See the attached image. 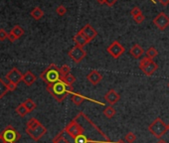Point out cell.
I'll use <instances>...</instances> for the list:
<instances>
[{
    "label": "cell",
    "instance_id": "6da1fadb",
    "mask_svg": "<svg viewBox=\"0 0 169 143\" xmlns=\"http://www.w3.org/2000/svg\"><path fill=\"white\" fill-rule=\"evenodd\" d=\"M75 143H125L123 140L112 142L102 129L81 111L64 128Z\"/></svg>",
    "mask_w": 169,
    "mask_h": 143
},
{
    "label": "cell",
    "instance_id": "7a4b0ae2",
    "mask_svg": "<svg viewBox=\"0 0 169 143\" xmlns=\"http://www.w3.org/2000/svg\"><path fill=\"white\" fill-rule=\"evenodd\" d=\"M46 90L58 102L64 101L69 93L74 92V87L66 85L62 81H57L52 85H48Z\"/></svg>",
    "mask_w": 169,
    "mask_h": 143
},
{
    "label": "cell",
    "instance_id": "3957f363",
    "mask_svg": "<svg viewBox=\"0 0 169 143\" xmlns=\"http://www.w3.org/2000/svg\"><path fill=\"white\" fill-rule=\"evenodd\" d=\"M41 80L45 81L47 86L55 84L57 81H61V72H60V68L57 67L55 64H51L49 67L44 70L40 75Z\"/></svg>",
    "mask_w": 169,
    "mask_h": 143
},
{
    "label": "cell",
    "instance_id": "277c9868",
    "mask_svg": "<svg viewBox=\"0 0 169 143\" xmlns=\"http://www.w3.org/2000/svg\"><path fill=\"white\" fill-rule=\"evenodd\" d=\"M149 132L156 137L157 139H161V137L167 132V124L160 117H157L154 119V121H152V123L149 124L148 126Z\"/></svg>",
    "mask_w": 169,
    "mask_h": 143
},
{
    "label": "cell",
    "instance_id": "5b68a950",
    "mask_svg": "<svg viewBox=\"0 0 169 143\" xmlns=\"http://www.w3.org/2000/svg\"><path fill=\"white\" fill-rule=\"evenodd\" d=\"M139 69L145 76H150L157 71L158 65L152 59L148 57H144L141 59V61L139 63Z\"/></svg>",
    "mask_w": 169,
    "mask_h": 143
},
{
    "label": "cell",
    "instance_id": "8992f818",
    "mask_svg": "<svg viewBox=\"0 0 169 143\" xmlns=\"http://www.w3.org/2000/svg\"><path fill=\"white\" fill-rule=\"evenodd\" d=\"M3 137L6 143H16L20 138L21 134L16 130L12 125H8L2 131Z\"/></svg>",
    "mask_w": 169,
    "mask_h": 143
},
{
    "label": "cell",
    "instance_id": "52a82bcc",
    "mask_svg": "<svg viewBox=\"0 0 169 143\" xmlns=\"http://www.w3.org/2000/svg\"><path fill=\"white\" fill-rule=\"evenodd\" d=\"M26 133L34 141H39L47 133V128L42 123H39L34 128H26Z\"/></svg>",
    "mask_w": 169,
    "mask_h": 143
},
{
    "label": "cell",
    "instance_id": "ba28073f",
    "mask_svg": "<svg viewBox=\"0 0 169 143\" xmlns=\"http://www.w3.org/2000/svg\"><path fill=\"white\" fill-rule=\"evenodd\" d=\"M68 55H69V57L72 59L75 63L79 64V63H81V62L86 58L87 53H86V51L84 50L83 47H80V46L76 45V46H74V47L69 51Z\"/></svg>",
    "mask_w": 169,
    "mask_h": 143
},
{
    "label": "cell",
    "instance_id": "9c48e42d",
    "mask_svg": "<svg viewBox=\"0 0 169 143\" xmlns=\"http://www.w3.org/2000/svg\"><path fill=\"white\" fill-rule=\"evenodd\" d=\"M107 51L113 59H118L125 52V48L118 41H113L107 48Z\"/></svg>",
    "mask_w": 169,
    "mask_h": 143
},
{
    "label": "cell",
    "instance_id": "30bf717a",
    "mask_svg": "<svg viewBox=\"0 0 169 143\" xmlns=\"http://www.w3.org/2000/svg\"><path fill=\"white\" fill-rule=\"evenodd\" d=\"M22 78H23V74L21 73L17 68H13L8 72V74L6 75V78L3 80H5L4 81L6 82V84L7 82H13L15 85H18L19 82L22 81Z\"/></svg>",
    "mask_w": 169,
    "mask_h": 143
},
{
    "label": "cell",
    "instance_id": "8fae6325",
    "mask_svg": "<svg viewBox=\"0 0 169 143\" xmlns=\"http://www.w3.org/2000/svg\"><path fill=\"white\" fill-rule=\"evenodd\" d=\"M153 24L157 27L160 31H164L169 26V17L166 13L160 12L156 17L153 19Z\"/></svg>",
    "mask_w": 169,
    "mask_h": 143
},
{
    "label": "cell",
    "instance_id": "7c38bea8",
    "mask_svg": "<svg viewBox=\"0 0 169 143\" xmlns=\"http://www.w3.org/2000/svg\"><path fill=\"white\" fill-rule=\"evenodd\" d=\"M81 31L84 33V35L86 36L87 39L89 40V42L92 41V40H94L95 38L97 36V30H96L91 24H87V25H85V26L83 27V29H82Z\"/></svg>",
    "mask_w": 169,
    "mask_h": 143
},
{
    "label": "cell",
    "instance_id": "4fadbf2b",
    "mask_svg": "<svg viewBox=\"0 0 169 143\" xmlns=\"http://www.w3.org/2000/svg\"><path fill=\"white\" fill-rule=\"evenodd\" d=\"M105 100L111 104V106H113L117 102H118V101L121 100V96L114 91V90H110L106 95H105Z\"/></svg>",
    "mask_w": 169,
    "mask_h": 143
},
{
    "label": "cell",
    "instance_id": "5bb4252c",
    "mask_svg": "<svg viewBox=\"0 0 169 143\" xmlns=\"http://www.w3.org/2000/svg\"><path fill=\"white\" fill-rule=\"evenodd\" d=\"M87 80H88L92 86H97L102 81V76L97 71H92L90 74L87 75Z\"/></svg>",
    "mask_w": 169,
    "mask_h": 143
},
{
    "label": "cell",
    "instance_id": "9a60e30c",
    "mask_svg": "<svg viewBox=\"0 0 169 143\" xmlns=\"http://www.w3.org/2000/svg\"><path fill=\"white\" fill-rule=\"evenodd\" d=\"M73 40L76 43V45L80 46V47H84V46H86L87 44L89 43V40L87 39L86 36L84 35V33L82 32V31H79L77 34L74 36Z\"/></svg>",
    "mask_w": 169,
    "mask_h": 143
},
{
    "label": "cell",
    "instance_id": "2e32d148",
    "mask_svg": "<svg viewBox=\"0 0 169 143\" xmlns=\"http://www.w3.org/2000/svg\"><path fill=\"white\" fill-rule=\"evenodd\" d=\"M129 54L132 55L133 59H139L144 54V51L139 44H134V45L132 47V49H130Z\"/></svg>",
    "mask_w": 169,
    "mask_h": 143
},
{
    "label": "cell",
    "instance_id": "e0dca14e",
    "mask_svg": "<svg viewBox=\"0 0 169 143\" xmlns=\"http://www.w3.org/2000/svg\"><path fill=\"white\" fill-rule=\"evenodd\" d=\"M36 81V76L32 73L31 71H27L25 74H23V78H22V81H24V84L26 86H32Z\"/></svg>",
    "mask_w": 169,
    "mask_h": 143
},
{
    "label": "cell",
    "instance_id": "ac0fdd59",
    "mask_svg": "<svg viewBox=\"0 0 169 143\" xmlns=\"http://www.w3.org/2000/svg\"><path fill=\"white\" fill-rule=\"evenodd\" d=\"M71 100H72V101H73V103L75 104V106H81V104L83 103L85 101H87V100H89L91 101H95L91 100V98L86 97L83 95H80V93H74V92H73V95H72V97H71Z\"/></svg>",
    "mask_w": 169,
    "mask_h": 143
},
{
    "label": "cell",
    "instance_id": "d6986e66",
    "mask_svg": "<svg viewBox=\"0 0 169 143\" xmlns=\"http://www.w3.org/2000/svg\"><path fill=\"white\" fill-rule=\"evenodd\" d=\"M30 14L35 20H40L43 16H44V12H43V10L39 7H35L33 10L31 11Z\"/></svg>",
    "mask_w": 169,
    "mask_h": 143
},
{
    "label": "cell",
    "instance_id": "ffe728a7",
    "mask_svg": "<svg viewBox=\"0 0 169 143\" xmlns=\"http://www.w3.org/2000/svg\"><path fill=\"white\" fill-rule=\"evenodd\" d=\"M116 114H117V111L112 106H107V107H106L105 109H103V115H105V116L107 117V118H112Z\"/></svg>",
    "mask_w": 169,
    "mask_h": 143
},
{
    "label": "cell",
    "instance_id": "44dd1931",
    "mask_svg": "<svg viewBox=\"0 0 169 143\" xmlns=\"http://www.w3.org/2000/svg\"><path fill=\"white\" fill-rule=\"evenodd\" d=\"M15 111H16V113H17L19 116H21V117H24L27 113H29V111L26 108V106H24V103L19 104V106L16 107Z\"/></svg>",
    "mask_w": 169,
    "mask_h": 143
},
{
    "label": "cell",
    "instance_id": "7402d4cb",
    "mask_svg": "<svg viewBox=\"0 0 169 143\" xmlns=\"http://www.w3.org/2000/svg\"><path fill=\"white\" fill-rule=\"evenodd\" d=\"M9 91L8 86L3 79H0V98H2Z\"/></svg>",
    "mask_w": 169,
    "mask_h": 143
},
{
    "label": "cell",
    "instance_id": "603a6c76",
    "mask_svg": "<svg viewBox=\"0 0 169 143\" xmlns=\"http://www.w3.org/2000/svg\"><path fill=\"white\" fill-rule=\"evenodd\" d=\"M64 132H65V131H64V129H63L61 132L58 133V134L55 136V138L53 139V143H70V142L67 140L66 137L63 135Z\"/></svg>",
    "mask_w": 169,
    "mask_h": 143
},
{
    "label": "cell",
    "instance_id": "cb8c5ba5",
    "mask_svg": "<svg viewBox=\"0 0 169 143\" xmlns=\"http://www.w3.org/2000/svg\"><path fill=\"white\" fill-rule=\"evenodd\" d=\"M62 81H64L65 84L68 85V86H73V85L76 82V76H73L72 74H69L66 76H64V78L62 79Z\"/></svg>",
    "mask_w": 169,
    "mask_h": 143
},
{
    "label": "cell",
    "instance_id": "d4e9b609",
    "mask_svg": "<svg viewBox=\"0 0 169 143\" xmlns=\"http://www.w3.org/2000/svg\"><path fill=\"white\" fill-rule=\"evenodd\" d=\"M23 103H24V106H26V108L29 111V112L33 111L34 109L36 108V106H37L36 103L33 101V100H31V98H27V100Z\"/></svg>",
    "mask_w": 169,
    "mask_h": 143
},
{
    "label": "cell",
    "instance_id": "484cf974",
    "mask_svg": "<svg viewBox=\"0 0 169 143\" xmlns=\"http://www.w3.org/2000/svg\"><path fill=\"white\" fill-rule=\"evenodd\" d=\"M157 55H158V52L154 47H150V48H148V50L146 51V57H148L152 60H153L155 57H157Z\"/></svg>",
    "mask_w": 169,
    "mask_h": 143
},
{
    "label": "cell",
    "instance_id": "4316f807",
    "mask_svg": "<svg viewBox=\"0 0 169 143\" xmlns=\"http://www.w3.org/2000/svg\"><path fill=\"white\" fill-rule=\"evenodd\" d=\"M135 140H136V135L133 132H132V131H129V132L125 134L124 141L127 143H133Z\"/></svg>",
    "mask_w": 169,
    "mask_h": 143
},
{
    "label": "cell",
    "instance_id": "83f0119b",
    "mask_svg": "<svg viewBox=\"0 0 169 143\" xmlns=\"http://www.w3.org/2000/svg\"><path fill=\"white\" fill-rule=\"evenodd\" d=\"M11 32L13 33V34L17 37V38H20L21 36H23V34H24V30H23V28H21L20 26H15V27H13V29L11 30Z\"/></svg>",
    "mask_w": 169,
    "mask_h": 143
},
{
    "label": "cell",
    "instance_id": "f1b7e54d",
    "mask_svg": "<svg viewBox=\"0 0 169 143\" xmlns=\"http://www.w3.org/2000/svg\"><path fill=\"white\" fill-rule=\"evenodd\" d=\"M60 72H61V81H62V79L64 78V76H66L67 75L71 74L70 73L71 68L69 67L68 65H64V66H62L61 68H60Z\"/></svg>",
    "mask_w": 169,
    "mask_h": 143
},
{
    "label": "cell",
    "instance_id": "f546056e",
    "mask_svg": "<svg viewBox=\"0 0 169 143\" xmlns=\"http://www.w3.org/2000/svg\"><path fill=\"white\" fill-rule=\"evenodd\" d=\"M56 12H57V14H58V15L63 16V15H65V14L67 13V8L65 7V6H63V5H60V6H58V7H57Z\"/></svg>",
    "mask_w": 169,
    "mask_h": 143
},
{
    "label": "cell",
    "instance_id": "4dcf8cb0",
    "mask_svg": "<svg viewBox=\"0 0 169 143\" xmlns=\"http://www.w3.org/2000/svg\"><path fill=\"white\" fill-rule=\"evenodd\" d=\"M130 14H132V17H134V16H137L139 14H142V12H141V9L137 6H135L132 9V11H130Z\"/></svg>",
    "mask_w": 169,
    "mask_h": 143
},
{
    "label": "cell",
    "instance_id": "1f68e13d",
    "mask_svg": "<svg viewBox=\"0 0 169 143\" xmlns=\"http://www.w3.org/2000/svg\"><path fill=\"white\" fill-rule=\"evenodd\" d=\"M144 19H145V17H144V15H143V14H139V15L134 16V17H133V20H134L137 24L142 23V22L144 21Z\"/></svg>",
    "mask_w": 169,
    "mask_h": 143
},
{
    "label": "cell",
    "instance_id": "d6a6232c",
    "mask_svg": "<svg viewBox=\"0 0 169 143\" xmlns=\"http://www.w3.org/2000/svg\"><path fill=\"white\" fill-rule=\"evenodd\" d=\"M8 39V33L4 29H0V41H4Z\"/></svg>",
    "mask_w": 169,
    "mask_h": 143
},
{
    "label": "cell",
    "instance_id": "836d02e7",
    "mask_svg": "<svg viewBox=\"0 0 169 143\" xmlns=\"http://www.w3.org/2000/svg\"><path fill=\"white\" fill-rule=\"evenodd\" d=\"M17 39H18V38L16 37L12 32H10L9 34H8V40H9L10 42H15Z\"/></svg>",
    "mask_w": 169,
    "mask_h": 143
},
{
    "label": "cell",
    "instance_id": "e575fe53",
    "mask_svg": "<svg viewBox=\"0 0 169 143\" xmlns=\"http://www.w3.org/2000/svg\"><path fill=\"white\" fill-rule=\"evenodd\" d=\"M7 86H8V90L10 91H13L16 90V87H17V85L13 84V82H7Z\"/></svg>",
    "mask_w": 169,
    "mask_h": 143
},
{
    "label": "cell",
    "instance_id": "d590c367",
    "mask_svg": "<svg viewBox=\"0 0 169 143\" xmlns=\"http://www.w3.org/2000/svg\"><path fill=\"white\" fill-rule=\"evenodd\" d=\"M117 0H105V4H107V6L112 7L117 3Z\"/></svg>",
    "mask_w": 169,
    "mask_h": 143
},
{
    "label": "cell",
    "instance_id": "8d00e7d4",
    "mask_svg": "<svg viewBox=\"0 0 169 143\" xmlns=\"http://www.w3.org/2000/svg\"><path fill=\"white\" fill-rule=\"evenodd\" d=\"M158 3H160L161 5H163V6H167V5L169 4V0H157Z\"/></svg>",
    "mask_w": 169,
    "mask_h": 143
},
{
    "label": "cell",
    "instance_id": "74e56055",
    "mask_svg": "<svg viewBox=\"0 0 169 143\" xmlns=\"http://www.w3.org/2000/svg\"><path fill=\"white\" fill-rule=\"evenodd\" d=\"M0 143H6V142H5V139H4V137H3L2 132L0 133Z\"/></svg>",
    "mask_w": 169,
    "mask_h": 143
},
{
    "label": "cell",
    "instance_id": "f35d334b",
    "mask_svg": "<svg viewBox=\"0 0 169 143\" xmlns=\"http://www.w3.org/2000/svg\"><path fill=\"white\" fill-rule=\"evenodd\" d=\"M97 2L99 4H105V0H97Z\"/></svg>",
    "mask_w": 169,
    "mask_h": 143
},
{
    "label": "cell",
    "instance_id": "ab89813d",
    "mask_svg": "<svg viewBox=\"0 0 169 143\" xmlns=\"http://www.w3.org/2000/svg\"><path fill=\"white\" fill-rule=\"evenodd\" d=\"M156 143H167V142H166L165 140H163V139H159Z\"/></svg>",
    "mask_w": 169,
    "mask_h": 143
},
{
    "label": "cell",
    "instance_id": "60d3db41",
    "mask_svg": "<svg viewBox=\"0 0 169 143\" xmlns=\"http://www.w3.org/2000/svg\"><path fill=\"white\" fill-rule=\"evenodd\" d=\"M167 130H168V131H169V123H168V124H167Z\"/></svg>",
    "mask_w": 169,
    "mask_h": 143
},
{
    "label": "cell",
    "instance_id": "b9f144b4",
    "mask_svg": "<svg viewBox=\"0 0 169 143\" xmlns=\"http://www.w3.org/2000/svg\"><path fill=\"white\" fill-rule=\"evenodd\" d=\"M168 87H169V82H168Z\"/></svg>",
    "mask_w": 169,
    "mask_h": 143
}]
</instances>
